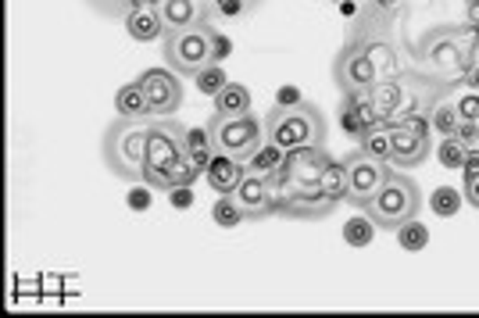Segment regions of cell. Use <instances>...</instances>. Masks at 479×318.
Returning <instances> with one entry per match:
<instances>
[{
	"mask_svg": "<svg viewBox=\"0 0 479 318\" xmlns=\"http://www.w3.org/2000/svg\"><path fill=\"white\" fill-rule=\"evenodd\" d=\"M336 4H344V0H336Z\"/></svg>",
	"mask_w": 479,
	"mask_h": 318,
	"instance_id": "ab89813d",
	"label": "cell"
},
{
	"mask_svg": "<svg viewBox=\"0 0 479 318\" xmlns=\"http://www.w3.org/2000/svg\"><path fill=\"white\" fill-rule=\"evenodd\" d=\"M344 168H347V204H354L358 211H365V204L376 197V190L387 183L390 176V161H379L372 154H365L361 147L351 150L344 158Z\"/></svg>",
	"mask_w": 479,
	"mask_h": 318,
	"instance_id": "52a82bcc",
	"label": "cell"
},
{
	"mask_svg": "<svg viewBox=\"0 0 479 318\" xmlns=\"http://www.w3.org/2000/svg\"><path fill=\"white\" fill-rule=\"evenodd\" d=\"M194 147H212L208 125H205V129H187V150H194Z\"/></svg>",
	"mask_w": 479,
	"mask_h": 318,
	"instance_id": "1f68e13d",
	"label": "cell"
},
{
	"mask_svg": "<svg viewBox=\"0 0 479 318\" xmlns=\"http://www.w3.org/2000/svg\"><path fill=\"white\" fill-rule=\"evenodd\" d=\"M430 122H433V129L440 136H455V129H458V107L455 104H437L433 115H430Z\"/></svg>",
	"mask_w": 479,
	"mask_h": 318,
	"instance_id": "83f0119b",
	"label": "cell"
},
{
	"mask_svg": "<svg viewBox=\"0 0 479 318\" xmlns=\"http://www.w3.org/2000/svg\"><path fill=\"white\" fill-rule=\"evenodd\" d=\"M390 147H394V122H376L361 133V150L379 158V161H390Z\"/></svg>",
	"mask_w": 479,
	"mask_h": 318,
	"instance_id": "ac0fdd59",
	"label": "cell"
},
{
	"mask_svg": "<svg viewBox=\"0 0 479 318\" xmlns=\"http://www.w3.org/2000/svg\"><path fill=\"white\" fill-rule=\"evenodd\" d=\"M433 150V140L430 136H419L405 125L394 122V147H390V165L394 168H419Z\"/></svg>",
	"mask_w": 479,
	"mask_h": 318,
	"instance_id": "8fae6325",
	"label": "cell"
},
{
	"mask_svg": "<svg viewBox=\"0 0 479 318\" xmlns=\"http://www.w3.org/2000/svg\"><path fill=\"white\" fill-rule=\"evenodd\" d=\"M243 176H247V161L230 158V154H219V150H215V158H212V165H208V172H205L208 186H212L219 197H222V193H237Z\"/></svg>",
	"mask_w": 479,
	"mask_h": 318,
	"instance_id": "4fadbf2b",
	"label": "cell"
},
{
	"mask_svg": "<svg viewBox=\"0 0 479 318\" xmlns=\"http://www.w3.org/2000/svg\"><path fill=\"white\" fill-rule=\"evenodd\" d=\"M462 201H466V197H462L458 190L440 186V190H433V201H430V204H433V211H437L440 219H451V215L462 208Z\"/></svg>",
	"mask_w": 479,
	"mask_h": 318,
	"instance_id": "4316f807",
	"label": "cell"
},
{
	"mask_svg": "<svg viewBox=\"0 0 479 318\" xmlns=\"http://www.w3.org/2000/svg\"><path fill=\"white\" fill-rule=\"evenodd\" d=\"M115 107L122 118H154L151 115V100H147V90L136 82H126L118 93H115Z\"/></svg>",
	"mask_w": 479,
	"mask_h": 318,
	"instance_id": "e0dca14e",
	"label": "cell"
},
{
	"mask_svg": "<svg viewBox=\"0 0 479 318\" xmlns=\"http://www.w3.org/2000/svg\"><path fill=\"white\" fill-rule=\"evenodd\" d=\"M165 18L158 7H129L126 11V32L136 39V43H154L165 36Z\"/></svg>",
	"mask_w": 479,
	"mask_h": 318,
	"instance_id": "9a60e30c",
	"label": "cell"
},
{
	"mask_svg": "<svg viewBox=\"0 0 479 318\" xmlns=\"http://www.w3.org/2000/svg\"><path fill=\"white\" fill-rule=\"evenodd\" d=\"M247 4H250V0H215V7H219L226 18H240V14L247 11Z\"/></svg>",
	"mask_w": 479,
	"mask_h": 318,
	"instance_id": "836d02e7",
	"label": "cell"
},
{
	"mask_svg": "<svg viewBox=\"0 0 479 318\" xmlns=\"http://www.w3.org/2000/svg\"><path fill=\"white\" fill-rule=\"evenodd\" d=\"M219 115H247L250 111V90L243 82H226V90L215 97Z\"/></svg>",
	"mask_w": 479,
	"mask_h": 318,
	"instance_id": "ffe728a7",
	"label": "cell"
},
{
	"mask_svg": "<svg viewBox=\"0 0 479 318\" xmlns=\"http://www.w3.org/2000/svg\"><path fill=\"white\" fill-rule=\"evenodd\" d=\"M275 104H279V107H293V104H300V93H297L293 86H283V90L275 93Z\"/></svg>",
	"mask_w": 479,
	"mask_h": 318,
	"instance_id": "e575fe53",
	"label": "cell"
},
{
	"mask_svg": "<svg viewBox=\"0 0 479 318\" xmlns=\"http://www.w3.org/2000/svg\"><path fill=\"white\" fill-rule=\"evenodd\" d=\"M376 4H379L383 11H390V7H394V0H376Z\"/></svg>",
	"mask_w": 479,
	"mask_h": 318,
	"instance_id": "8d00e7d4",
	"label": "cell"
},
{
	"mask_svg": "<svg viewBox=\"0 0 479 318\" xmlns=\"http://www.w3.org/2000/svg\"><path fill=\"white\" fill-rule=\"evenodd\" d=\"M230 50H233V43H230L226 36H219V32H212V57H215V64H222V61L230 57Z\"/></svg>",
	"mask_w": 479,
	"mask_h": 318,
	"instance_id": "4dcf8cb0",
	"label": "cell"
},
{
	"mask_svg": "<svg viewBox=\"0 0 479 318\" xmlns=\"http://www.w3.org/2000/svg\"><path fill=\"white\" fill-rule=\"evenodd\" d=\"M372 236H376V222H372L365 211L344 226V240H347L351 247H369V244H372Z\"/></svg>",
	"mask_w": 479,
	"mask_h": 318,
	"instance_id": "603a6c76",
	"label": "cell"
},
{
	"mask_svg": "<svg viewBox=\"0 0 479 318\" xmlns=\"http://www.w3.org/2000/svg\"><path fill=\"white\" fill-rule=\"evenodd\" d=\"M318 193H326L329 201H347V168H344V158L340 161H329L322 179H318Z\"/></svg>",
	"mask_w": 479,
	"mask_h": 318,
	"instance_id": "d6986e66",
	"label": "cell"
},
{
	"mask_svg": "<svg viewBox=\"0 0 479 318\" xmlns=\"http://www.w3.org/2000/svg\"><path fill=\"white\" fill-rule=\"evenodd\" d=\"M473 129H476V136H479V107H476V115H473Z\"/></svg>",
	"mask_w": 479,
	"mask_h": 318,
	"instance_id": "74e56055",
	"label": "cell"
},
{
	"mask_svg": "<svg viewBox=\"0 0 479 318\" xmlns=\"http://www.w3.org/2000/svg\"><path fill=\"white\" fill-rule=\"evenodd\" d=\"M473 72H476V79H479V54H476V64H473Z\"/></svg>",
	"mask_w": 479,
	"mask_h": 318,
	"instance_id": "f35d334b",
	"label": "cell"
},
{
	"mask_svg": "<svg viewBox=\"0 0 479 318\" xmlns=\"http://www.w3.org/2000/svg\"><path fill=\"white\" fill-rule=\"evenodd\" d=\"M129 208H133V211H147V208H151V186H147V183L129 190Z\"/></svg>",
	"mask_w": 479,
	"mask_h": 318,
	"instance_id": "f1b7e54d",
	"label": "cell"
},
{
	"mask_svg": "<svg viewBox=\"0 0 479 318\" xmlns=\"http://www.w3.org/2000/svg\"><path fill=\"white\" fill-rule=\"evenodd\" d=\"M329 161H333V158L326 154V147H300V150H286L283 172H286V179H290L297 190H315Z\"/></svg>",
	"mask_w": 479,
	"mask_h": 318,
	"instance_id": "30bf717a",
	"label": "cell"
},
{
	"mask_svg": "<svg viewBox=\"0 0 479 318\" xmlns=\"http://www.w3.org/2000/svg\"><path fill=\"white\" fill-rule=\"evenodd\" d=\"M265 140L279 150H300V147H322L326 143V115L300 100L293 107H272L265 115Z\"/></svg>",
	"mask_w": 479,
	"mask_h": 318,
	"instance_id": "3957f363",
	"label": "cell"
},
{
	"mask_svg": "<svg viewBox=\"0 0 479 318\" xmlns=\"http://www.w3.org/2000/svg\"><path fill=\"white\" fill-rule=\"evenodd\" d=\"M233 197L240 201V208H243V215H247L250 222L272 215V193H268V179H265V176H250V172H247Z\"/></svg>",
	"mask_w": 479,
	"mask_h": 318,
	"instance_id": "7c38bea8",
	"label": "cell"
},
{
	"mask_svg": "<svg viewBox=\"0 0 479 318\" xmlns=\"http://www.w3.org/2000/svg\"><path fill=\"white\" fill-rule=\"evenodd\" d=\"M422 208V190L412 176L405 172H390L387 183L376 190V197L365 204V215L376 222V229L397 233L405 222H412Z\"/></svg>",
	"mask_w": 479,
	"mask_h": 318,
	"instance_id": "277c9868",
	"label": "cell"
},
{
	"mask_svg": "<svg viewBox=\"0 0 479 318\" xmlns=\"http://www.w3.org/2000/svg\"><path fill=\"white\" fill-rule=\"evenodd\" d=\"M462 197H466V204H473L479 211V176H466V183H462Z\"/></svg>",
	"mask_w": 479,
	"mask_h": 318,
	"instance_id": "d6a6232c",
	"label": "cell"
},
{
	"mask_svg": "<svg viewBox=\"0 0 479 318\" xmlns=\"http://www.w3.org/2000/svg\"><path fill=\"white\" fill-rule=\"evenodd\" d=\"M401 104H405V86H401V75L383 79V82H376V86H372V111H376V118H379V122H394V115L401 111Z\"/></svg>",
	"mask_w": 479,
	"mask_h": 318,
	"instance_id": "2e32d148",
	"label": "cell"
},
{
	"mask_svg": "<svg viewBox=\"0 0 479 318\" xmlns=\"http://www.w3.org/2000/svg\"><path fill=\"white\" fill-rule=\"evenodd\" d=\"M161 18L169 29H190V25H208V0H161L158 4Z\"/></svg>",
	"mask_w": 479,
	"mask_h": 318,
	"instance_id": "5bb4252c",
	"label": "cell"
},
{
	"mask_svg": "<svg viewBox=\"0 0 479 318\" xmlns=\"http://www.w3.org/2000/svg\"><path fill=\"white\" fill-rule=\"evenodd\" d=\"M169 197H172V208L176 211H187L194 204V186H176V190H169Z\"/></svg>",
	"mask_w": 479,
	"mask_h": 318,
	"instance_id": "f546056e",
	"label": "cell"
},
{
	"mask_svg": "<svg viewBox=\"0 0 479 318\" xmlns=\"http://www.w3.org/2000/svg\"><path fill=\"white\" fill-rule=\"evenodd\" d=\"M333 79H336V86H340L344 93L372 90L376 82H383V75H379L372 54H369V47H365V36L351 39V43L340 50V57L333 61Z\"/></svg>",
	"mask_w": 479,
	"mask_h": 318,
	"instance_id": "ba28073f",
	"label": "cell"
},
{
	"mask_svg": "<svg viewBox=\"0 0 479 318\" xmlns=\"http://www.w3.org/2000/svg\"><path fill=\"white\" fill-rule=\"evenodd\" d=\"M283 158H286V150H279L275 143H261L257 150H254V158L247 161V172L250 176H272L275 168H283Z\"/></svg>",
	"mask_w": 479,
	"mask_h": 318,
	"instance_id": "44dd1931",
	"label": "cell"
},
{
	"mask_svg": "<svg viewBox=\"0 0 479 318\" xmlns=\"http://www.w3.org/2000/svg\"><path fill=\"white\" fill-rule=\"evenodd\" d=\"M462 172H466V176H479V143H473V147L466 150V165H462Z\"/></svg>",
	"mask_w": 479,
	"mask_h": 318,
	"instance_id": "d590c367",
	"label": "cell"
},
{
	"mask_svg": "<svg viewBox=\"0 0 479 318\" xmlns=\"http://www.w3.org/2000/svg\"><path fill=\"white\" fill-rule=\"evenodd\" d=\"M226 72H222V64H208V68H201L197 75H194V86L205 93V97H219L222 90H226Z\"/></svg>",
	"mask_w": 479,
	"mask_h": 318,
	"instance_id": "cb8c5ba5",
	"label": "cell"
},
{
	"mask_svg": "<svg viewBox=\"0 0 479 318\" xmlns=\"http://www.w3.org/2000/svg\"><path fill=\"white\" fill-rule=\"evenodd\" d=\"M208 133H212V147L219 154H230L240 161H250L254 150L265 143V118L257 115H212L208 122Z\"/></svg>",
	"mask_w": 479,
	"mask_h": 318,
	"instance_id": "8992f818",
	"label": "cell"
},
{
	"mask_svg": "<svg viewBox=\"0 0 479 318\" xmlns=\"http://www.w3.org/2000/svg\"><path fill=\"white\" fill-rule=\"evenodd\" d=\"M397 244L405 247V251H422L426 244H430V229L422 226V222H405L401 229H397Z\"/></svg>",
	"mask_w": 479,
	"mask_h": 318,
	"instance_id": "484cf974",
	"label": "cell"
},
{
	"mask_svg": "<svg viewBox=\"0 0 479 318\" xmlns=\"http://www.w3.org/2000/svg\"><path fill=\"white\" fill-rule=\"evenodd\" d=\"M212 219H215L222 229H237L240 222H247V215H243V208H240V201L233 193H222V197L212 204Z\"/></svg>",
	"mask_w": 479,
	"mask_h": 318,
	"instance_id": "7402d4cb",
	"label": "cell"
},
{
	"mask_svg": "<svg viewBox=\"0 0 479 318\" xmlns=\"http://www.w3.org/2000/svg\"><path fill=\"white\" fill-rule=\"evenodd\" d=\"M147 133L151 118H115L104 133V165L111 176L126 183H144V161H147Z\"/></svg>",
	"mask_w": 479,
	"mask_h": 318,
	"instance_id": "6da1fadb",
	"label": "cell"
},
{
	"mask_svg": "<svg viewBox=\"0 0 479 318\" xmlns=\"http://www.w3.org/2000/svg\"><path fill=\"white\" fill-rule=\"evenodd\" d=\"M187 161V129L176 118H151L147 133V161H144V183L151 190H172L176 168Z\"/></svg>",
	"mask_w": 479,
	"mask_h": 318,
	"instance_id": "7a4b0ae2",
	"label": "cell"
},
{
	"mask_svg": "<svg viewBox=\"0 0 479 318\" xmlns=\"http://www.w3.org/2000/svg\"><path fill=\"white\" fill-rule=\"evenodd\" d=\"M140 86L147 90V100H151V115L154 118H169L179 111L183 104V82H179V72H172L169 64L165 68H147L140 75Z\"/></svg>",
	"mask_w": 479,
	"mask_h": 318,
	"instance_id": "9c48e42d",
	"label": "cell"
},
{
	"mask_svg": "<svg viewBox=\"0 0 479 318\" xmlns=\"http://www.w3.org/2000/svg\"><path fill=\"white\" fill-rule=\"evenodd\" d=\"M466 150H469V143L462 140V136H444V143H440V165L444 168H462L466 165Z\"/></svg>",
	"mask_w": 479,
	"mask_h": 318,
	"instance_id": "d4e9b609",
	"label": "cell"
},
{
	"mask_svg": "<svg viewBox=\"0 0 479 318\" xmlns=\"http://www.w3.org/2000/svg\"><path fill=\"white\" fill-rule=\"evenodd\" d=\"M212 32L208 25H190V29H165L161 36V54H165V64L179 75H197L201 68L215 64L212 57Z\"/></svg>",
	"mask_w": 479,
	"mask_h": 318,
	"instance_id": "5b68a950",
	"label": "cell"
}]
</instances>
